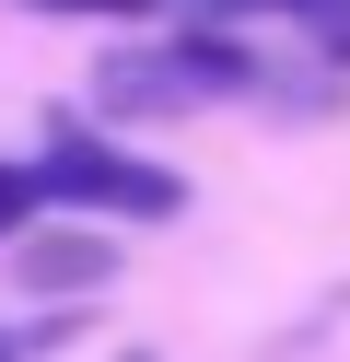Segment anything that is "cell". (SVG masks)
I'll return each instance as SVG.
<instances>
[{
	"label": "cell",
	"mask_w": 350,
	"mask_h": 362,
	"mask_svg": "<svg viewBox=\"0 0 350 362\" xmlns=\"http://www.w3.org/2000/svg\"><path fill=\"white\" fill-rule=\"evenodd\" d=\"M233 82H245V47L187 35V47H152V59H129V71H105V105L117 117H175V105H199V94H233Z\"/></svg>",
	"instance_id": "6da1fadb"
},
{
	"label": "cell",
	"mask_w": 350,
	"mask_h": 362,
	"mask_svg": "<svg viewBox=\"0 0 350 362\" xmlns=\"http://www.w3.org/2000/svg\"><path fill=\"white\" fill-rule=\"evenodd\" d=\"M47 187H59V199H93V211H129V222L187 211V187L163 164H129V152H105V141H59V152H47Z\"/></svg>",
	"instance_id": "7a4b0ae2"
},
{
	"label": "cell",
	"mask_w": 350,
	"mask_h": 362,
	"mask_svg": "<svg viewBox=\"0 0 350 362\" xmlns=\"http://www.w3.org/2000/svg\"><path fill=\"white\" fill-rule=\"evenodd\" d=\"M23 257V281L35 292H82V281H105L117 269V245H82V234H35V245H12Z\"/></svg>",
	"instance_id": "3957f363"
},
{
	"label": "cell",
	"mask_w": 350,
	"mask_h": 362,
	"mask_svg": "<svg viewBox=\"0 0 350 362\" xmlns=\"http://www.w3.org/2000/svg\"><path fill=\"white\" fill-rule=\"evenodd\" d=\"M280 12H292V24H315L327 59H350V0H280Z\"/></svg>",
	"instance_id": "277c9868"
},
{
	"label": "cell",
	"mask_w": 350,
	"mask_h": 362,
	"mask_svg": "<svg viewBox=\"0 0 350 362\" xmlns=\"http://www.w3.org/2000/svg\"><path fill=\"white\" fill-rule=\"evenodd\" d=\"M23 211H35V175H23V164H0V234H23Z\"/></svg>",
	"instance_id": "5b68a950"
},
{
	"label": "cell",
	"mask_w": 350,
	"mask_h": 362,
	"mask_svg": "<svg viewBox=\"0 0 350 362\" xmlns=\"http://www.w3.org/2000/svg\"><path fill=\"white\" fill-rule=\"evenodd\" d=\"M35 12H152V0H35Z\"/></svg>",
	"instance_id": "8992f818"
},
{
	"label": "cell",
	"mask_w": 350,
	"mask_h": 362,
	"mask_svg": "<svg viewBox=\"0 0 350 362\" xmlns=\"http://www.w3.org/2000/svg\"><path fill=\"white\" fill-rule=\"evenodd\" d=\"M0 362H12V339H0Z\"/></svg>",
	"instance_id": "52a82bcc"
}]
</instances>
